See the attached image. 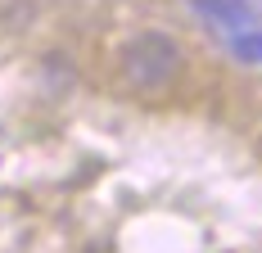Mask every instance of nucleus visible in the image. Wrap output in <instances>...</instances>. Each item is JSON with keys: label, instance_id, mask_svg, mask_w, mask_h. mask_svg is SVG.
Masks as SVG:
<instances>
[{"label": "nucleus", "instance_id": "f257e3e1", "mask_svg": "<svg viewBox=\"0 0 262 253\" xmlns=\"http://www.w3.org/2000/svg\"><path fill=\"white\" fill-rule=\"evenodd\" d=\"M181 73H185V50L172 32L145 27V32L127 36L122 50H118V81L136 100L172 95V86L181 81Z\"/></svg>", "mask_w": 262, "mask_h": 253}, {"label": "nucleus", "instance_id": "f03ea898", "mask_svg": "<svg viewBox=\"0 0 262 253\" xmlns=\"http://www.w3.org/2000/svg\"><path fill=\"white\" fill-rule=\"evenodd\" d=\"M190 9L199 18H208L212 27H226V32H239V27L253 23V5L249 0H190Z\"/></svg>", "mask_w": 262, "mask_h": 253}, {"label": "nucleus", "instance_id": "7ed1b4c3", "mask_svg": "<svg viewBox=\"0 0 262 253\" xmlns=\"http://www.w3.org/2000/svg\"><path fill=\"white\" fill-rule=\"evenodd\" d=\"M231 54H235L239 64H249V68H258L262 64V27H239V32H231Z\"/></svg>", "mask_w": 262, "mask_h": 253}]
</instances>
